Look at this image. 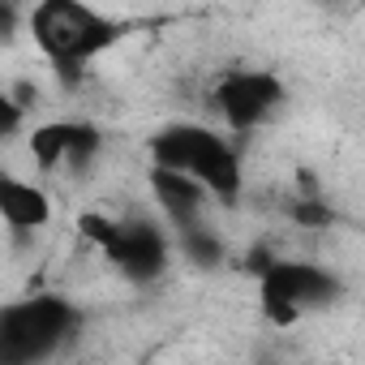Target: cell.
Listing matches in <instances>:
<instances>
[{
    "label": "cell",
    "mask_w": 365,
    "mask_h": 365,
    "mask_svg": "<svg viewBox=\"0 0 365 365\" xmlns=\"http://www.w3.org/2000/svg\"><path fill=\"white\" fill-rule=\"evenodd\" d=\"M52 207L43 198V190L26 185V180H14V176H0V220L14 224V228H39L48 224Z\"/></svg>",
    "instance_id": "ba28073f"
},
{
    "label": "cell",
    "mask_w": 365,
    "mask_h": 365,
    "mask_svg": "<svg viewBox=\"0 0 365 365\" xmlns=\"http://www.w3.org/2000/svg\"><path fill=\"white\" fill-rule=\"evenodd\" d=\"M14 26H18V14H14V5H5V0H0V43H9Z\"/></svg>",
    "instance_id": "ac0fdd59"
},
{
    "label": "cell",
    "mask_w": 365,
    "mask_h": 365,
    "mask_svg": "<svg viewBox=\"0 0 365 365\" xmlns=\"http://www.w3.org/2000/svg\"><path fill=\"white\" fill-rule=\"evenodd\" d=\"M292 220L305 228H327L331 224V207H322L318 198H297L292 202Z\"/></svg>",
    "instance_id": "7c38bea8"
},
{
    "label": "cell",
    "mask_w": 365,
    "mask_h": 365,
    "mask_svg": "<svg viewBox=\"0 0 365 365\" xmlns=\"http://www.w3.org/2000/svg\"><path fill=\"white\" fill-rule=\"evenodd\" d=\"M245 267H250V275H258V279H262V275L275 267V258H271L262 245H254V250H250V258H245Z\"/></svg>",
    "instance_id": "2e32d148"
},
{
    "label": "cell",
    "mask_w": 365,
    "mask_h": 365,
    "mask_svg": "<svg viewBox=\"0 0 365 365\" xmlns=\"http://www.w3.org/2000/svg\"><path fill=\"white\" fill-rule=\"evenodd\" d=\"M155 163L168 168V172H185L194 176L202 190H211L220 202H237L241 194V168H237V155L211 133V129H198V125H172L163 129L155 142Z\"/></svg>",
    "instance_id": "6da1fadb"
},
{
    "label": "cell",
    "mask_w": 365,
    "mask_h": 365,
    "mask_svg": "<svg viewBox=\"0 0 365 365\" xmlns=\"http://www.w3.org/2000/svg\"><path fill=\"white\" fill-rule=\"evenodd\" d=\"M18 125H22V108H18L9 95H0V138H9Z\"/></svg>",
    "instance_id": "9a60e30c"
},
{
    "label": "cell",
    "mask_w": 365,
    "mask_h": 365,
    "mask_svg": "<svg viewBox=\"0 0 365 365\" xmlns=\"http://www.w3.org/2000/svg\"><path fill=\"white\" fill-rule=\"evenodd\" d=\"M78 228H82V237H86V241H95V245H103V250L116 241V224H112V220H103V215H82V220H78Z\"/></svg>",
    "instance_id": "4fadbf2b"
},
{
    "label": "cell",
    "mask_w": 365,
    "mask_h": 365,
    "mask_svg": "<svg viewBox=\"0 0 365 365\" xmlns=\"http://www.w3.org/2000/svg\"><path fill=\"white\" fill-rule=\"evenodd\" d=\"M69 138H73V125H43V129H35L31 155L39 159V168H56L69 155Z\"/></svg>",
    "instance_id": "9c48e42d"
},
{
    "label": "cell",
    "mask_w": 365,
    "mask_h": 365,
    "mask_svg": "<svg viewBox=\"0 0 365 365\" xmlns=\"http://www.w3.org/2000/svg\"><path fill=\"white\" fill-rule=\"evenodd\" d=\"M284 99V86L271 78V73H232L220 91H215V103L220 112L228 116V125L237 129H250L258 125L262 116H271V108Z\"/></svg>",
    "instance_id": "277c9868"
},
{
    "label": "cell",
    "mask_w": 365,
    "mask_h": 365,
    "mask_svg": "<svg viewBox=\"0 0 365 365\" xmlns=\"http://www.w3.org/2000/svg\"><path fill=\"white\" fill-rule=\"evenodd\" d=\"M73 305L61 297H31L0 309V365H35L73 331Z\"/></svg>",
    "instance_id": "7a4b0ae2"
},
{
    "label": "cell",
    "mask_w": 365,
    "mask_h": 365,
    "mask_svg": "<svg viewBox=\"0 0 365 365\" xmlns=\"http://www.w3.org/2000/svg\"><path fill=\"white\" fill-rule=\"evenodd\" d=\"M262 309H267V318L271 322H279V327H292L297 322V305H288V301H279V297H262Z\"/></svg>",
    "instance_id": "5bb4252c"
},
{
    "label": "cell",
    "mask_w": 365,
    "mask_h": 365,
    "mask_svg": "<svg viewBox=\"0 0 365 365\" xmlns=\"http://www.w3.org/2000/svg\"><path fill=\"white\" fill-rule=\"evenodd\" d=\"M108 258L129 275V279H155L159 271H163V262H168V241L159 237V228L155 224H146V220H133V224H116V241L108 245Z\"/></svg>",
    "instance_id": "5b68a950"
},
{
    "label": "cell",
    "mask_w": 365,
    "mask_h": 365,
    "mask_svg": "<svg viewBox=\"0 0 365 365\" xmlns=\"http://www.w3.org/2000/svg\"><path fill=\"white\" fill-rule=\"evenodd\" d=\"M31 31L52 61H73V65H82L120 35L116 22L91 14L86 5H69V0H43L31 14Z\"/></svg>",
    "instance_id": "3957f363"
},
{
    "label": "cell",
    "mask_w": 365,
    "mask_h": 365,
    "mask_svg": "<svg viewBox=\"0 0 365 365\" xmlns=\"http://www.w3.org/2000/svg\"><path fill=\"white\" fill-rule=\"evenodd\" d=\"M150 190L159 198V207L168 211V220L176 228H185V224H198V207H202V185L194 176L185 172H168V168H155L150 172Z\"/></svg>",
    "instance_id": "52a82bcc"
},
{
    "label": "cell",
    "mask_w": 365,
    "mask_h": 365,
    "mask_svg": "<svg viewBox=\"0 0 365 365\" xmlns=\"http://www.w3.org/2000/svg\"><path fill=\"white\" fill-rule=\"evenodd\" d=\"M99 155V129H91V125H73V138H69V163H91Z\"/></svg>",
    "instance_id": "8fae6325"
},
{
    "label": "cell",
    "mask_w": 365,
    "mask_h": 365,
    "mask_svg": "<svg viewBox=\"0 0 365 365\" xmlns=\"http://www.w3.org/2000/svg\"><path fill=\"white\" fill-rule=\"evenodd\" d=\"M339 292V284L322 271V267H309V262H275L267 275H262V297H279L288 305H322Z\"/></svg>",
    "instance_id": "8992f818"
},
{
    "label": "cell",
    "mask_w": 365,
    "mask_h": 365,
    "mask_svg": "<svg viewBox=\"0 0 365 365\" xmlns=\"http://www.w3.org/2000/svg\"><path fill=\"white\" fill-rule=\"evenodd\" d=\"M9 99H14V103H18V108L26 112V108H35V99H39V91H35V82H18Z\"/></svg>",
    "instance_id": "e0dca14e"
},
{
    "label": "cell",
    "mask_w": 365,
    "mask_h": 365,
    "mask_svg": "<svg viewBox=\"0 0 365 365\" xmlns=\"http://www.w3.org/2000/svg\"><path fill=\"white\" fill-rule=\"evenodd\" d=\"M180 245H185V254L194 258V267H220L224 262V245L215 232L198 228V224H185L180 228Z\"/></svg>",
    "instance_id": "30bf717a"
}]
</instances>
